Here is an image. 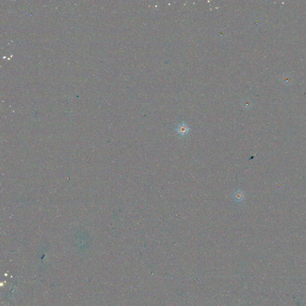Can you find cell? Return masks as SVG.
<instances>
[{
  "label": "cell",
  "mask_w": 306,
  "mask_h": 306,
  "mask_svg": "<svg viewBox=\"0 0 306 306\" xmlns=\"http://www.w3.org/2000/svg\"><path fill=\"white\" fill-rule=\"evenodd\" d=\"M233 197L236 202H240L245 200V194L241 190L238 189L234 193Z\"/></svg>",
  "instance_id": "cell-2"
},
{
  "label": "cell",
  "mask_w": 306,
  "mask_h": 306,
  "mask_svg": "<svg viewBox=\"0 0 306 306\" xmlns=\"http://www.w3.org/2000/svg\"><path fill=\"white\" fill-rule=\"evenodd\" d=\"M175 130L179 135L184 136L189 133V132L190 131V128L184 122H182L180 124L178 125V126L175 129Z\"/></svg>",
  "instance_id": "cell-1"
}]
</instances>
